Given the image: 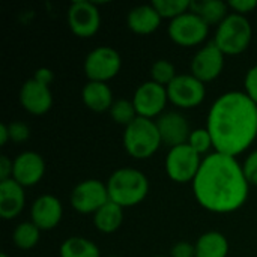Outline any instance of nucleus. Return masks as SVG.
Segmentation results:
<instances>
[{"mask_svg": "<svg viewBox=\"0 0 257 257\" xmlns=\"http://www.w3.org/2000/svg\"><path fill=\"white\" fill-rule=\"evenodd\" d=\"M24 205V187H21L12 178L0 181V217L3 220H14L23 212Z\"/></svg>", "mask_w": 257, "mask_h": 257, "instance_id": "a211bd4d", "label": "nucleus"}, {"mask_svg": "<svg viewBox=\"0 0 257 257\" xmlns=\"http://www.w3.org/2000/svg\"><path fill=\"white\" fill-rule=\"evenodd\" d=\"M110 116L111 119L114 120V123L117 125H123L125 128L134 120L137 119V111H136V107L133 104L131 99H125V98H120V99H114L111 108H110Z\"/></svg>", "mask_w": 257, "mask_h": 257, "instance_id": "bb28decb", "label": "nucleus"}, {"mask_svg": "<svg viewBox=\"0 0 257 257\" xmlns=\"http://www.w3.org/2000/svg\"><path fill=\"white\" fill-rule=\"evenodd\" d=\"M155 257H167V256H155Z\"/></svg>", "mask_w": 257, "mask_h": 257, "instance_id": "58836bf2", "label": "nucleus"}, {"mask_svg": "<svg viewBox=\"0 0 257 257\" xmlns=\"http://www.w3.org/2000/svg\"><path fill=\"white\" fill-rule=\"evenodd\" d=\"M190 11L199 15L209 27H218L230 14L229 5L223 0H191Z\"/></svg>", "mask_w": 257, "mask_h": 257, "instance_id": "412c9836", "label": "nucleus"}, {"mask_svg": "<svg viewBox=\"0 0 257 257\" xmlns=\"http://www.w3.org/2000/svg\"><path fill=\"white\" fill-rule=\"evenodd\" d=\"M71 205L80 214H95L108 200L107 184L98 179H86L74 187L71 191Z\"/></svg>", "mask_w": 257, "mask_h": 257, "instance_id": "9b49d317", "label": "nucleus"}, {"mask_svg": "<svg viewBox=\"0 0 257 257\" xmlns=\"http://www.w3.org/2000/svg\"><path fill=\"white\" fill-rule=\"evenodd\" d=\"M123 223V208L108 200L93 214V226L101 233H114Z\"/></svg>", "mask_w": 257, "mask_h": 257, "instance_id": "5701e85b", "label": "nucleus"}, {"mask_svg": "<svg viewBox=\"0 0 257 257\" xmlns=\"http://www.w3.org/2000/svg\"><path fill=\"white\" fill-rule=\"evenodd\" d=\"M63 208L60 200L51 194L39 196L30 206V221L41 232L53 230L62 221Z\"/></svg>", "mask_w": 257, "mask_h": 257, "instance_id": "f3484780", "label": "nucleus"}, {"mask_svg": "<svg viewBox=\"0 0 257 257\" xmlns=\"http://www.w3.org/2000/svg\"><path fill=\"white\" fill-rule=\"evenodd\" d=\"M110 257H120V256H110Z\"/></svg>", "mask_w": 257, "mask_h": 257, "instance_id": "ea45409f", "label": "nucleus"}, {"mask_svg": "<svg viewBox=\"0 0 257 257\" xmlns=\"http://www.w3.org/2000/svg\"><path fill=\"white\" fill-rule=\"evenodd\" d=\"M152 6L157 9L163 20L167 18L172 21L190 11L191 0H154Z\"/></svg>", "mask_w": 257, "mask_h": 257, "instance_id": "a878e982", "label": "nucleus"}, {"mask_svg": "<svg viewBox=\"0 0 257 257\" xmlns=\"http://www.w3.org/2000/svg\"><path fill=\"white\" fill-rule=\"evenodd\" d=\"M60 257H101L98 245L84 236H71L59 248Z\"/></svg>", "mask_w": 257, "mask_h": 257, "instance_id": "b1692460", "label": "nucleus"}, {"mask_svg": "<svg viewBox=\"0 0 257 257\" xmlns=\"http://www.w3.org/2000/svg\"><path fill=\"white\" fill-rule=\"evenodd\" d=\"M0 257H9V256H8L6 253H2V254H0Z\"/></svg>", "mask_w": 257, "mask_h": 257, "instance_id": "4c0bfd02", "label": "nucleus"}, {"mask_svg": "<svg viewBox=\"0 0 257 257\" xmlns=\"http://www.w3.org/2000/svg\"><path fill=\"white\" fill-rule=\"evenodd\" d=\"M242 170L250 187H257V151H253L242 163Z\"/></svg>", "mask_w": 257, "mask_h": 257, "instance_id": "7c9ffc66", "label": "nucleus"}, {"mask_svg": "<svg viewBox=\"0 0 257 257\" xmlns=\"http://www.w3.org/2000/svg\"><path fill=\"white\" fill-rule=\"evenodd\" d=\"M203 158L187 143L172 148L166 157V172L176 184H188L196 179Z\"/></svg>", "mask_w": 257, "mask_h": 257, "instance_id": "0eeeda50", "label": "nucleus"}, {"mask_svg": "<svg viewBox=\"0 0 257 257\" xmlns=\"http://www.w3.org/2000/svg\"><path fill=\"white\" fill-rule=\"evenodd\" d=\"M178 77L175 65L167 59H160L151 66V80L167 87Z\"/></svg>", "mask_w": 257, "mask_h": 257, "instance_id": "cd10ccee", "label": "nucleus"}, {"mask_svg": "<svg viewBox=\"0 0 257 257\" xmlns=\"http://www.w3.org/2000/svg\"><path fill=\"white\" fill-rule=\"evenodd\" d=\"M253 27L247 17L230 12L226 20L217 27L214 44L226 56L242 54L251 44Z\"/></svg>", "mask_w": 257, "mask_h": 257, "instance_id": "39448f33", "label": "nucleus"}, {"mask_svg": "<svg viewBox=\"0 0 257 257\" xmlns=\"http://www.w3.org/2000/svg\"><path fill=\"white\" fill-rule=\"evenodd\" d=\"M194 247H196V257H227L229 254L227 238L215 230L200 235Z\"/></svg>", "mask_w": 257, "mask_h": 257, "instance_id": "4be33fe9", "label": "nucleus"}, {"mask_svg": "<svg viewBox=\"0 0 257 257\" xmlns=\"http://www.w3.org/2000/svg\"><path fill=\"white\" fill-rule=\"evenodd\" d=\"M18 99L21 107L33 116H42L53 107V93L50 86L36 81L33 77L21 86Z\"/></svg>", "mask_w": 257, "mask_h": 257, "instance_id": "2eb2a0df", "label": "nucleus"}, {"mask_svg": "<svg viewBox=\"0 0 257 257\" xmlns=\"http://www.w3.org/2000/svg\"><path fill=\"white\" fill-rule=\"evenodd\" d=\"M161 21L163 18L160 17L157 9L152 6V3L139 5L133 8L126 15L128 29L137 35H145V36L154 33L160 27Z\"/></svg>", "mask_w": 257, "mask_h": 257, "instance_id": "6ab92c4d", "label": "nucleus"}, {"mask_svg": "<svg viewBox=\"0 0 257 257\" xmlns=\"http://www.w3.org/2000/svg\"><path fill=\"white\" fill-rule=\"evenodd\" d=\"M170 257H196V247L188 241H178L170 250Z\"/></svg>", "mask_w": 257, "mask_h": 257, "instance_id": "72a5a7b5", "label": "nucleus"}, {"mask_svg": "<svg viewBox=\"0 0 257 257\" xmlns=\"http://www.w3.org/2000/svg\"><path fill=\"white\" fill-rule=\"evenodd\" d=\"M8 128H9L11 142H14V143H24L30 137V128L24 122H20V120L11 122V123H8Z\"/></svg>", "mask_w": 257, "mask_h": 257, "instance_id": "c756f323", "label": "nucleus"}, {"mask_svg": "<svg viewBox=\"0 0 257 257\" xmlns=\"http://www.w3.org/2000/svg\"><path fill=\"white\" fill-rule=\"evenodd\" d=\"M188 145L202 157H208L211 154V149H214V140L208 131V128H196L191 131Z\"/></svg>", "mask_w": 257, "mask_h": 257, "instance_id": "c85d7f7f", "label": "nucleus"}, {"mask_svg": "<svg viewBox=\"0 0 257 257\" xmlns=\"http://www.w3.org/2000/svg\"><path fill=\"white\" fill-rule=\"evenodd\" d=\"M107 184L108 197L120 208H131L142 203L149 193L148 176L131 167H122L114 170Z\"/></svg>", "mask_w": 257, "mask_h": 257, "instance_id": "7ed1b4c3", "label": "nucleus"}, {"mask_svg": "<svg viewBox=\"0 0 257 257\" xmlns=\"http://www.w3.org/2000/svg\"><path fill=\"white\" fill-rule=\"evenodd\" d=\"M206 128L215 152L238 158L257 139V105L241 90L226 92L211 105Z\"/></svg>", "mask_w": 257, "mask_h": 257, "instance_id": "f03ea898", "label": "nucleus"}, {"mask_svg": "<svg viewBox=\"0 0 257 257\" xmlns=\"http://www.w3.org/2000/svg\"><path fill=\"white\" fill-rule=\"evenodd\" d=\"M41 238V230L32 221L20 223L12 232V241L20 250H32L38 245Z\"/></svg>", "mask_w": 257, "mask_h": 257, "instance_id": "393cba45", "label": "nucleus"}, {"mask_svg": "<svg viewBox=\"0 0 257 257\" xmlns=\"http://www.w3.org/2000/svg\"><path fill=\"white\" fill-rule=\"evenodd\" d=\"M9 140H11V136H9L8 123H2L0 125V146H5Z\"/></svg>", "mask_w": 257, "mask_h": 257, "instance_id": "e433bc0d", "label": "nucleus"}, {"mask_svg": "<svg viewBox=\"0 0 257 257\" xmlns=\"http://www.w3.org/2000/svg\"><path fill=\"white\" fill-rule=\"evenodd\" d=\"M66 21L75 36L92 38L101 27V14L93 2L75 0L68 8Z\"/></svg>", "mask_w": 257, "mask_h": 257, "instance_id": "9d476101", "label": "nucleus"}, {"mask_svg": "<svg viewBox=\"0 0 257 257\" xmlns=\"http://www.w3.org/2000/svg\"><path fill=\"white\" fill-rule=\"evenodd\" d=\"M14 172V160L6 155H0V181H6L12 178Z\"/></svg>", "mask_w": 257, "mask_h": 257, "instance_id": "f704fd0d", "label": "nucleus"}, {"mask_svg": "<svg viewBox=\"0 0 257 257\" xmlns=\"http://www.w3.org/2000/svg\"><path fill=\"white\" fill-rule=\"evenodd\" d=\"M33 78H35L36 81L45 84V86H50V84L53 83V80H54V72H53L50 68L42 66V68H38V69L35 71Z\"/></svg>", "mask_w": 257, "mask_h": 257, "instance_id": "c9c22d12", "label": "nucleus"}, {"mask_svg": "<svg viewBox=\"0 0 257 257\" xmlns=\"http://www.w3.org/2000/svg\"><path fill=\"white\" fill-rule=\"evenodd\" d=\"M193 191L199 205L206 211L230 214L247 202L250 184L238 158L214 151L203 158L193 181Z\"/></svg>", "mask_w": 257, "mask_h": 257, "instance_id": "f257e3e1", "label": "nucleus"}, {"mask_svg": "<svg viewBox=\"0 0 257 257\" xmlns=\"http://www.w3.org/2000/svg\"><path fill=\"white\" fill-rule=\"evenodd\" d=\"M45 175V161L44 158L33 151L21 152L14 158V172L12 179L17 181L21 187H33Z\"/></svg>", "mask_w": 257, "mask_h": 257, "instance_id": "dca6fc26", "label": "nucleus"}, {"mask_svg": "<svg viewBox=\"0 0 257 257\" xmlns=\"http://www.w3.org/2000/svg\"><path fill=\"white\" fill-rule=\"evenodd\" d=\"M83 66L89 81L108 83L120 72L122 57L116 48L101 45L86 56Z\"/></svg>", "mask_w": 257, "mask_h": 257, "instance_id": "423d86ee", "label": "nucleus"}, {"mask_svg": "<svg viewBox=\"0 0 257 257\" xmlns=\"http://www.w3.org/2000/svg\"><path fill=\"white\" fill-rule=\"evenodd\" d=\"M169 102L179 108H194L200 105L206 96L205 83L191 74H179L167 86Z\"/></svg>", "mask_w": 257, "mask_h": 257, "instance_id": "f8f14e48", "label": "nucleus"}, {"mask_svg": "<svg viewBox=\"0 0 257 257\" xmlns=\"http://www.w3.org/2000/svg\"><path fill=\"white\" fill-rule=\"evenodd\" d=\"M229 9L233 11V14H239V15H247L250 12H253L257 8V0H230L227 2Z\"/></svg>", "mask_w": 257, "mask_h": 257, "instance_id": "473e14b6", "label": "nucleus"}, {"mask_svg": "<svg viewBox=\"0 0 257 257\" xmlns=\"http://www.w3.org/2000/svg\"><path fill=\"white\" fill-rule=\"evenodd\" d=\"M133 104L136 107L137 116L146 117V119H158L169 102V95H167V87L149 80L142 83L133 96Z\"/></svg>", "mask_w": 257, "mask_h": 257, "instance_id": "1a4fd4ad", "label": "nucleus"}, {"mask_svg": "<svg viewBox=\"0 0 257 257\" xmlns=\"http://www.w3.org/2000/svg\"><path fill=\"white\" fill-rule=\"evenodd\" d=\"M224 57L226 54L212 42L202 47L191 59L190 74L194 75L202 83H209L218 78L224 69Z\"/></svg>", "mask_w": 257, "mask_h": 257, "instance_id": "ddd939ff", "label": "nucleus"}, {"mask_svg": "<svg viewBox=\"0 0 257 257\" xmlns=\"http://www.w3.org/2000/svg\"><path fill=\"white\" fill-rule=\"evenodd\" d=\"M163 145L157 122L146 117L134 119L123 131V146L128 155L136 160H148Z\"/></svg>", "mask_w": 257, "mask_h": 257, "instance_id": "20e7f679", "label": "nucleus"}, {"mask_svg": "<svg viewBox=\"0 0 257 257\" xmlns=\"http://www.w3.org/2000/svg\"><path fill=\"white\" fill-rule=\"evenodd\" d=\"M244 93L257 105V65L251 66L245 74Z\"/></svg>", "mask_w": 257, "mask_h": 257, "instance_id": "2f4dec72", "label": "nucleus"}, {"mask_svg": "<svg viewBox=\"0 0 257 257\" xmlns=\"http://www.w3.org/2000/svg\"><path fill=\"white\" fill-rule=\"evenodd\" d=\"M163 145L172 148L187 145L191 128L187 117L178 111H164L158 119H155Z\"/></svg>", "mask_w": 257, "mask_h": 257, "instance_id": "4468645a", "label": "nucleus"}, {"mask_svg": "<svg viewBox=\"0 0 257 257\" xmlns=\"http://www.w3.org/2000/svg\"><path fill=\"white\" fill-rule=\"evenodd\" d=\"M170 39L181 47H196L205 42L209 33V26L194 12L188 11L175 18L169 24Z\"/></svg>", "mask_w": 257, "mask_h": 257, "instance_id": "6e6552de", "label": "nucleus"}, {"mask_svg": "<svg viewBox=\"0 0 257 257\" xmlns=\"http://www.w3.org/2000/svg\"><path fill=\"white\" fill-rule=\"evenodd\" d=\"M81 99L84 105L95 113L110 111L114 102L113 92L108 83H99V81H87L81 90Z\"/></svg>", "mask_w": 257, "mask_h": 257, "instance_id": "aec40b11", "label": "nucleus"}]
</instances>
